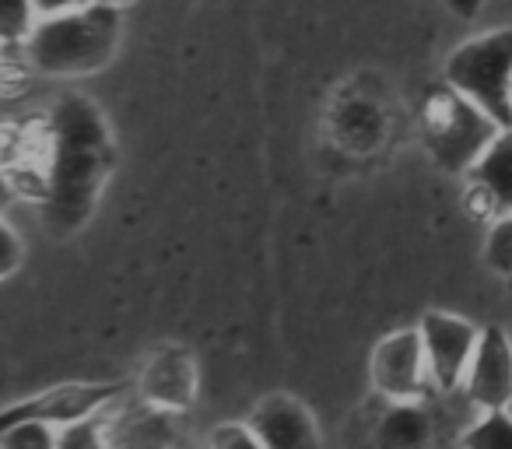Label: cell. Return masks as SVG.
<instances>
[{
  "label": "cell",
  "mask_w": 512,
  "mask_h": 449,
  "mask_svg": "<svg viewBox=\"0 0 512 449\" xmlns=\"http://www.w3.org/2000/svg\"><path fill=\"white\" fill-rule=\"evenodd\" d=\"M509 106H512V81H509Z\"/></svg>",
  "instance_id": "obj_24"
},
{
  "label": "cell",
  "mask_w": 512,
  "mask_h": 449,
  "mask_svg": "<svg viewBox=\"0 0 512 449\" xmlns=\"http://www.w3.org/2000/svg\"><path fill=\"white\" fill-rule=\"evenodd\" d=\"M418 334L421 344H425V362H428L432 386L456 390L470 369V358H474L481 330H474L467 320H460L453 313H428L421 320Z\"/></svg>",
  "instance_id": "obj_7"
},
{
  "label": "cell",
  "mask_w": 512,
  "mask_h": 449,
  "mask_svg": "<svg viewBox=\"0 0 512 449\" xmlns=\"http://www.w3.org/2000/svg\"><path fill=\"white\" fill-rule=\"evenodd\" d=\"M60 428L50 421H15V425L0 428V449H57Z\"/></svg>",
  "instance_id": "obj_15"
},
{
  "label": "cell",
  "mask_w": 512,
  "mask_h": 449,
  "mask_svg": "<svg viewBox=\"0 0 512 449\" xmlns=\"http://www.w3.org/2000/svg\"><path fill=\"white\" fill-rule=\"evenodd\" d=\"M109 425V442L113 449H176L179 432H176V411H162L151 407L144 400L130 407L116 404L106 414Z\"/></svg>",
  "instance_id": "obj_12"
},
{
  "label": "cell",
  "mask_w": 512,
  "mask_h": 449,
  "mask_svg": "<svg viewBox=\"0 0 512 449\" xmlns=\"http://www.w3.org/2000/svg\"><path fill=\"white\" fill-rule=\"evenodd\" d=\"M39 11L32 0H0V50L22 53L25 39L32 36Z\"/></svg>",
  "instance_id": "obj_14"
},
{
  "label": "cell",
  "mask_w": 512,
  "mask_h": 449,
  "mask_svg": "<svg viewBox=\"0 0 512 449\" xmlns=\"http://www.w3.org/2000/svg\"><path fill=\"white\" fill-rule=\"evenodd\" d=\"M106 414H99V418H88V421H78V425L60 428V446L57 449H113V442H109Z\"/></svg>",
  "instance_id": "obj_17"
},
{
  "label": "cell",
  "mask_w": 512,
  "mask_h": 449,
  "mask_svg": "<svg viewBox=\"0 0 512 449\" xmlns=\"http://www.w3.org/2000/svg\"><path fill=\"white\" fill-rule=\"evenodd\" d=\"M488 267L512 281V214L498 218L488 236Z\"/></svg>",
  "instance_id": "obj_18"
},
{
  "label": "cell",
  "mask_w": 512,
  "mask_h": 449,
  "mask_svg": "<svg viewBox=\"0 0 512 449\" xmlns=\"http://www.w3.org/2000/svg\"><path fill=\"white\" fill-rule=\"evenodd\" d=\"M432 414L418 400H400L390 404V411L376 425V446L379 449H428L432 446Z\"/></svg>",
  "instance_id": "obj_13"
},
{
  "label": "cell",
  "mask_w": 512,
  "mask_h": 449,
  "mask_svg": "<svg viewBox=\"0 0 512 449\" xmlns=\"http://www.w3.org/2000/svg\"><path fill=\"white\" fill-rule=\"evenodd\" d=\"M372 386L390 404L400 400H421V393L432 386L425 362V344L418 330H397L383 337L372 351Z\"/></svg>",
  "instance_id": "obj_6"
},
{
  "label": "cell",
  "mask_w": 512,
  "mask_h": 449,
  "mask_svg": "<svg viewBox=\"0 0 512 449\" xmlns=\"http://www.w3.org/2000/svg\"><path fill=\"white\" fill-rule=\"evenodd\" d=\"M43 214L57 232H74L92 218L102 183L113 172V134L92 99L64 92L43 116Z\"/></svg>",
  "instance_id": "obj_1"
},
{
  "label": "cell",
  "mask_w": 512,
  "mask_h": 449,
  "mask_svg": "<svg viewBox=\"0 0 512 449\" xmlns=\"http://www.w3.org/2000/svg\"><path fill=\"white\" fill-rule=\"evenodd\" d=\"M470 400L484 411H505L512 400V344L502 327H488L477 337L474 358L463 376Z\"/></svg>",
  "instance_id": "obj_10"
},
{
  "label": "cell",
  "mask_w": 512,
  "mask_h": 449,
  "mask_svg": "<svg viewBox=\"0 0 512 449\" xmlns=\"http://www.w3.org/2000/svg\"><path fill=\"white\" fill-rule=\"evenodd\" d=\"M134 383H60L50 390L36 393L29 400L0 407V428L15 425V421H50L57 428L78 425V421L99 418V414L113 411Z\"/></svg>",
  "instance_id": "obj_5"
},
{
  "label": "cell",
  "mask_w": 512,
  "mask_h": 449,
  "mask_svg": "<svg viewBox=\"0 0 512 449\" xmlns=\"http://www.w3.org/2000/svg\"><path fill=\"white\" fill-rule=\"evenodd\" d=\"M39 11V18H53V15H67V11H78L92 0H32Z\"/></svg>",
  "instance_id": "obj_21"
},
{
  "label": "cell",
  "mask_w": 512,
  "mask_h": 449,
  "mask_svg": "<svg viewBox=\"0 0 512 449\" xmlns=\"http://www.w3.org/2000/svg\"><path fill=\"white\" fill-rule=\"evenodd\" d=\"M467 211L481 221L512 214V130H502L470 169Z\"/></svg>",
  "instance_id": "obj_11"
},
{
  "label": "cell",
  "mask_w": 512,
  "mask_h": 449,
  "mask_svg": "<svg viewBox=\"0 0 512 449\" xmlns=\"http://www.w3.org/2000/svg\"><path fill=\"white\" fill-rule=\"evenodd\" d=\"M15 197H18V190H15V179H11V169L0 162V214L8 211Z\"/></svg>",
  "instance_id": "obj_22"
},
{
  "label": "cell",
  "mask_w": 512,
  "mask_h": 449,
  "mask_svg": "<svg viewBox=\"0 0 512 449\" xmlns=\"http://www.w3.org/2000/svg\"><path fill=\"white\" fill-rule=\"evenodd\" d=\"M22 260H25L22 236H18L15 225H11V221L0 214V281H8L11 274L22 267Z\"/></svg>",
  "instance_id": "obj_20"
},
{
  "label": "cell",
  "mask_w": 512,
  "mask_h": 449,
  "mask_svg": "<svg viewBox=\"0 0 512 449\" xmlns=\"http://www.w3.org/2000/svg\"><path fill=\"white\" fill-rule=\"evenodd\" d=\"M207 449H264L246 421H221L207 435Z\"/></svg>",
  "instance_id": "obj_19"
},
{
  "label": "cell",
  "mask_w": 512,
  "mask_h": 449,
  "mask_svg": "<svg viewBox=\"0 0 512 449\" xmlns=\"http://www.w3.org/2000/svg\"><path fill=\"white\" fill-rule=\"evenodd\" d=\"M463 449H512V418L505 411H484V418L463 435Z\"/></svg>",
  "instance_id": "obj_16"
},
{
  "label": "cell",
  "mask_w": 512,
  "mask_h": 449,
  "mask_svg": "<svg viewBox=\"0 0 512 449\" xmlns=\"http://www.w3.org/2000/svg\"><path fill=\"white\" fill-rule=\"evenodd\" d=\"M134 397L162 411H186L193 404V390H197V365L183 348L169 344L158 348L155 355L144 362V369L134 379Z\"/></svg>",
  "instance_id": "obj_9"
},
{
  "label": "cell",
  "mask_w": 512,
  "mask_h": 449,
  "mask_svg": "<svg viewBox=\"0 0 512 449\" xmlns=\"http://www.w3.org/2000/svg\"><path fill=\"white\" fill-rule=\"evenodd\" d=\"M246 425L264 449H320V425L313 411L288 393H267L256 400Z\"/></svg>",
  "instance_id": "obj_8"
},
{
  "label": "cell",
  "mask_w": 512,
  "mask_h": 449,
  "mask_svg": "<svg viewBox=\"0 0 512 449\" xmlns=\"http://www.w3.org/2000/svg\"><path fill=\"white\" fill-rule=\"evenodd\" d=\"M120 46V8L113 4H85L67 15L39 18L25 39L22 57L32 71L46 78H81L95 74L113 60Z\"/></svg>",
  "instance_id": "obj_2"
},
{
  "label": "cell",
  "mask_w": 512,
  "mask_h": 449,
  "mask_svg": "<svg viewBox=\"0 0 512 449\" xmlns=\"http://www.w3.org/2000/svg\"><path fill=\"white\" fill-rule=\"evenodd\" d=\"M498 134L502 127L449 85L425 102V144L446 172H470Z\"/></svg>",
  "instance_id": "obj_4"
},
{
  "label": "cell",
  "mask_w": 512,
  "mask_h": 449,
  "mask_svg": "<svg viewBox=\"0 0 512 449\" xmlns=\"http://www.w3.org/2000/svg\"><path fill=\"white\" fill-rule=\"evenodd\" d=\"M99 4H113V8H120V4H127V0H99Z\"/></svg>",
  "instance_id": "obj_23"
},
{
  "label": "cell",
  "mask_w": 512,
  "mask_h": 449,
  "mask_svg": "<svg viewBox=\"0 0 512 449\" xmlns=\"http://www.w3.org/2000/svg\"><path fill=\"white\" fill-rule=\"evenodd\" d=\"M446 81L453 92L484 109L502 130H512V29L488 32L453 50V57L446 60Z\"/></svg>",
  "instance_id": "obj_3"
}]
</instances>
